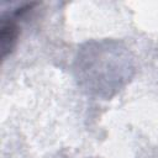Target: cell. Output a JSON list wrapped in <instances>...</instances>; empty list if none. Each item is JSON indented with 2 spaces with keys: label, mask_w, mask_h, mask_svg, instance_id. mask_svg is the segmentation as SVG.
Listing matches in <instances>:
<instances>
[{
  "label": "cell",
  "mask_w": 158,
  "mask_h": 158,
  "mask_svg": "<svg viewBox=\"0 0 158 158\" xmlns=\"http://www.w3.org/2000/svg\"><path fill=\"white\" fill-rule=\"evenodd\" d=\"M17 26L15 22L2 19L1 25V48H2V57H5L14 47L15 41L17 38Z\"/></svg>",
  "instance_id": "6da1fadb"
}]
</instances>
